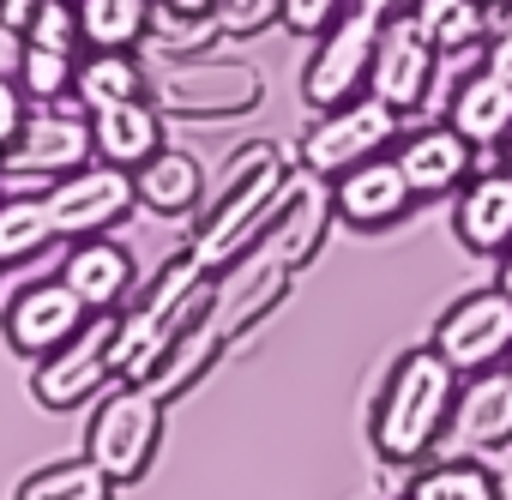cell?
Instances as JSON below:
<instances>
[{"instance_id":"1","label":"cell","mask_w":512,"mask_h":500,"mask_svg":"<svg viewBox=\"0 0 512 500\" xmlns=\"http://www.w3.org/2000/svg\"><path fill=\"white\" fill-rule=\"evenodd\" d=\"M458 368L434 350V344H416L392 362L380 398H374V416H368V440H374V458L380 464H422L446 428H452V404H458Z\"/></svg>"},{"instance_id":"2","label":"cell","mask_w":512,"mask_h":500,"mask_svg":"<svg viewBox=\"0 0 512 500\" xmlns=\"http://www.w3.org/2000/svg\"><path fill=\"white\" fill-rule=\"evenodd\" d=\"M290 187V163L278 145H241L223 175H217V199L199 211L193 223V241H187V254L205 266V272H223L229 260H241L253 241L266 235L278 199Z\"/></svg>"},{"instance_id":"3","label":"cell","mask_w":512,"mask_h":500,"mask_svg":"<svg viewBox=\"0 0 512 500\" xmlns=\"http://www.w3.org/2000/svg\"><path fill=\"white\" fill-rule=\"evenodd\" d=\"M163 398L145 386V380H121L103 404H97V416H91V434H85V452L127 488V482H139L151 464H157V452H163Z\"/></svg>"},{"instance_id":"4","label":"cell","mask_w":512,"mask_h":500,"mask_svg":"<svg viewBox=\"0 0 512 500\" xmlns=\"http://www.w3.org/2000/svg\"><path fill=\"white\" fill-rule=\"evenodd\" d=\"M266 79L247 61H205V55H169L163 73H151V103L163 115H193V121H217V115H247L260 109Z\"/></svg>"},{"instance_id":"5","label":"cell","mask_w":512,"mask_h":500,"mask_svg":"<svg viewBox=\"0 0 512 500\" xmlns=\"http://www.w3.org/2000/svg\"><path fill=\"white\" fill-rule=\"evenodd\" d=\"M374 43H380V25L368 13H344L332 19L320 37H314V55L302 67V103L320 115V109H338V103H356L368 97V67H374Z\"/></svg>"},{"instance_id":"6","label":"cell","mask_w":512,"mask_h":500,"mask_svg":"<svg viewBox=\"0 0 512 500\" xmlns=\"http://www.w3.org/2000/svg\"><path fill=\"white\" fill-rule=\"evenodd\" d=\"M398 139V109H386L380 97H356L338 109H320L302 133V169L314 175H344L368 157H380Z\"/></svg>"},{"instance_id":"7","label":"cell","mask_w":512,"mask_h":500,"mask_svg":"<svg viewBox=\"0 0 512 500\" xmlns=\"http://www.w3.org/2000/svg\"><path fill=\"white\" fill-rule=\"evenodd\" d=\"M49 223L61 241H85V235H109L115 223H127V211L139 205V187H133V169H115V163H85L73 175H61L49 193Z\"/></svg>"},{"instance_id":"8","label":"cell","mask_w":512,"mask_h":500,"mask_svg":"<svg viewBox=\"0 0 512 500\" xmlns=\"http://www.w3.org/2000/svg\"><path fill=\"white\" fill-rule=\"evenodd\" d=\"M290 278H296V266L290 260H278L272 247H247L241 260H229L223 266V278L211 284V302H205V320L235 344L241 332H253L284 296H290Z\"/></svg>"},{"instance_id":"9","label":"cell","mask_w":512,"mask_h":500,"mask_svg":"<svg viewBox=\"0 0 512 500\" xmlns=\"http://www.w3.org/2000/svg\"><path fill=\"white\" fill-rule=\"evenodd\" d=\"M434 350L458 368V374H482V368H500L512 356V296L494 284V290H476V296H458L440 320H434Z\"/></svg>"},{"instance_id":"10","label":"cell","mask_w":512,"mask_h":500,"mask_svg":"<svg viewBox=\"0 0 512 500\" xmlns=\"http://www.w3.org/2000/svg\"><path fill=\"white\" fill-rule=\"evenodd\" d=\"M434 67H440V49L422 37V25L410 13L386 19L380 25V43H374V67H368V97H380L386 109L410 115L428 103L434 91Z\"/></svg>"},{"instance_id":"11","label":"cell","mask_w":512,"mask_h":500,"mask_svg":"<svg viewBox=\"0 0 512 500\" xmlns=\"http://www.w3.org/2000/svg\"><path fill=\"white\" fill-rule=\"evenodd\" d=\"M109 326H115V320L91 314V320L79 326V338H67L61 350H49V356L31 368V398H37L43 410H79L103 380H115V368H109Z\"/></svg>"},{"instance_id":"12","label":"cell","mask_w":512,"mask_h":500,"mask_svg":"<svg viewBox=\"0 0 512 500\" xmlns=\"http://www.w3.org/2000/svg\"><path fill=\"white\" fill-rule=\"evenodd\" d=\"M85 320H91V308L73 296L67 278H37V284H25V290L7 302L0 332H7V344H13L25 362H43L49 350H61L67 338H79Z\"/></svg>"},{"instance_id":"13","label":"cell","mask_w":512,"mask_h":500,"mask_svg":"<svg viewBox=\"0 0 512 500\" xmlns=\"http://www.w3.org/2000/svg\"><path fill=\"white\" fill-rule=\"evenodd\" d=\"M7 175H49V181H61V175H73V169H85V163H97V133H91V115L85 109H43V115H31L25 121V133L7 145Z\"/></svg>"},{"instance_id":"14","label":"cell","mask_w":512,"mask_h":500,"mask_svg":"<svg viewBox=\"0 0 512 500\" xmlns=\"http://www.w3.org/2000/svg\"><path fill=\"white\" fill-rule=\"evenodd\" d=\"M410 205H416V187L398 169V157H386V151L344 169V175H332V211L350 229H392Z\"/></svg>"},{"instance_id":"15","label":"cell","mask_w":512,"mask_h":500,"mask_svg":"<svg viewBox=\"0 0 512 500\" xmlns=\"http://www.w3.org/2000/svg\"><path fill=\"white\" fill-rule=\"evenodd\" d=\"M320 181H326V175H314V169L290 175V187H284V199H278V211H272L266 235L253 241V247H272V254H278V260H290L296 272L320 254L326 223L338 217V211H332V187H320Z\"/></svg>"},{"instance_id":"16","label":"cell","mask_w":512,"mask_h":500,"mask_svg":"<svg viewBox=\"0 0 512 500\" xmlns=\"http://www.w3.org/2000/svg\"><path fill=\"white\" fill-rule=\"evenodd\" d=\"M392 157H398V169L410 175L416 199H446V193H458V187L476 175V145H470L452 121H434V127L404 133Z\"/></svg>"},{"instance_id":"17","label":"cell","mask_w":512,"mask_h":500,"mask_svg":"<svg viewBox=\"0 0 512 500\" xmlns=\"http://www.w3.org/2000/svg\"><path fill=\"white\" fill-rule=\"evenodd\" d=\"M61 278L73 284V296H79L91 314H109V308H121V302L133 296L139 266H133V254H127L115 235H85V241H67Z\"/></svg>"},{"instance_id":"18","label":"cell","mask_w":512,"mask_h":500,"mask_svg":"<svg viewBox=\"0 0 512 500\" xmlns=\"http://www.w3.org/2000/svg\"><path fill=\"white\" fill-rule=\"evenodd\" d=\"M452 235L464 254H482L494 260L500 247L512 241V169H488V175H470L458 187V205H452Z\"/></svg>"},{"instance_id":"19","label":"cell","mask_w":512,"mask_h":500,"mask_svg":"<svg viewBox=\"0 0 512 500\" xmlns=\"http://www.w3.org/2000/svg\"><path fill=\"white\" fill-rule=\"evenodd\" d=\"M464 452L482 446H506L512 440V368H482L464 374L458 404H452V428H446Z\"/></svg>"},{"instance_id":"20","label":"cell","mask_w":512,"mask_h":500,"mask_svg":"<svg viewBox=\"0 0 512 500\" xmlns=\"http://www.w3.org/2000/svg\"><path fill=\"white\" fill-rule=\"evenodd\" d=\"M223 350H229V338H223V332L205 320V308H199V314H193V320H187V326L163 344V350H157V362H151L139 380H145V386L169 404V398L193 392V386L217 368V356H223Z\"/></svg>"},{"instance_id":"21","label":"cell","mask_w":512,"mask_h":500,"mask_svg":"<svg viewBox=\"0 0 512 500\" xmlns=\"http://www.w3.org/2000/svg\"><path fill=\"white\" fill-rule=\"evenodd\" d=\"M163 109L151 97H133V103H115L103 115H91V133H97V157L115 163V169H139L151 163L169 139H163Z\"/></svg>"},{"instance_id":"22","label":"cell","mask_w":512,"mask_h":500,"mask_svg":"<svg viewBox=\"0 0 512 500\" xmlns=\"http://www.w3.org/2000/svg\"><path fill=\"white\" fill-rule=\"evenodd\" d=\"M133 187H139V205L157 217H199V205H205V169H199V157H187L175 145H163L151 163H139Z\"/></svg>"},{"instance_id":"23","label":"cell","mask_w":512,"mask_h":500,"mask_svg":"<svg viewBox=\"0 0 512 500\" xmlns=\"http://www.w3.org/2000/svg\"><path fill=\"white\" fill-rule=\"evenodd\" d=\"M133 97H151V73L133 61V49H91L73 73V103L85 115H103L115 103H133Z\"/></svg>"},{"instance_id":"24","label":"cell","mask_w":512,"mask_h":500,"mask_svg":"<svg viewBox=\"0 0 512 500\" xmlns=\"http://www.w3.org/2000/svg\"><path fill=\"white\" fill-rule=\"evenodd\" d=\"M446 121L470 139V145H500L506 133H512V79H500V73H470L458 91H452V109H446Z\"/></svg>"},{"instance_id":"25","label":"cell","mask_w":512,"mask_h":500,"mask_svg":"<svg viewBox=\"0 0 512 500\" xmlns=\"http://www.w3.org/2000/svg\"><path fill=\"white\" fill-rule=\"evenodd\" d=\"M488 0H410V19L422 25V37L440 49V55H470V49H482L488 43Z\"/></svg>"},{"instance_id":"26","label":"cell","mask_w":512,"mask_h":500,"mask_svg":"<svg viewBox=\"0 0 512 500\" xmlns=\"http://www.w3.org/2000/svg\"><path fill=\"white\" fill-rule=\"evenodd\" d=\"M85 49H139L157 31V0H73Z\"/></svg>"},{"instance_id":"27","label":"cell","mask_w":512,"mask_h":500,"mask_svg":"<svg viewBox=\"0 0 512 500\" xmlns=\"http://www.w3.org/2000/svg\"><path fill=\"white\" fill-rule=\"evenodd\" d=\"M115 476L91 458V452H79V458H49V464H37L25 482H19V494L13 500H115Z\"/></svg>"},{"instance_id":"28","label":"cell","mask_w":512,"mask_h":500,"mask_svg":"<svg viewBox=\"0 0 512 500\" xmlns=\"http://www.w3.org/2000/svg\"><path fill=\"white\" fill-rule=\"evenodd\" d=\"M404 500H500V470L476 458H440L410 476Z\"/></svg>"},{"instance_id":"29","label":"cell","mask_w":512,"mask_h":500,"mask_svg":"<svg viewBox=\"0 0 512 500\" xmlns=\"http://www.w3.org/2000/svg\"><path fill=\"white\" fill-rule=\"evenodd\" d=\"M55 241V223H49V205L43 199H0V266H25L37 260L43 247Z\"/></svg>"},{"instance_id":"30","label":"cell","mask_w":512,"mask_h":500,"mask_svg":"<svg viewBox=\"0 0 512 500\" xmlns=\"http://www.w3.org/2000/svg\"><path fill=\"white\" fill-rule=\"evenodd\" d=\"M19 85H25V97L31 103H61V97H73V73H79V61L67 55V49H43V43H19Z\"/></svg>"},{"instance_id":"31","label":"cell","mask_w":512,"mask_h":500,"mask_svg":"<svg viewBox=\"0 0 512 500\" xmlns=\"http://www.w3.org/2000/svg\"><path fill=\"white\" fill-rule=\"evenodd\" d=\"M284 25V0H217V31L223 37H260Z\"/></svg>"},{"instance_id":"32","label":"cell","mask_w":512,"mask_h":500,"mask_svg":"<svg viewBox=\"0 0 512 500\" xmlns=\"http://www.w3.org/2000/svg\"><path fill=\"white\" fill-rule=\"evenodd\" d=\"M25 43H43V49H79L85 37H79V7L73 0H43V13H37V25H31V37Z\"/></svg>"},{"instance_id":"33","label":"cell","mask_w":512,"mask_h":500,"mask_svg":"<svg viewBox=\"0 0 512 500\" xmlns=\"http://www.w3.org/2000/svg\"><path fill=\"white\" fill-rule=\"evenodd\" d=\"M344 13H350V0H284V31L314 37V31H326L332 19H344Z\"/></svg>"},{"instance_id":"34","label":"cell","mask_w":512,"mask_h":500,"mask_svg":"<svg viewBox=\"0 0 512 500\" xmlns=\"http://www.w3.org/2000/svg\"><path fill=\"white\" fill-rule=\"evenodd\" d=\"M31 97H25V85H19V73H0V157H7V145L25 133V121H31V109H25Z\"/></svg>"},{"instance_id":"35","label":"cell","mask_w":512,"mask_h":500,"mask_svg":"<svg viewBox=\"0 0 512 500\" xmlns=\"http://www.w3.org/2000/svg\"><path fill=\"white\" fill-rule=\"evenodd\" d=\"M482 67L500 73V79H512V7L500 13V25H494L488 43H482Z\"/></svg>"},{"instance_id":"36","label":"cell","mask_w":512,"mask_h":500,"mask_svg":"<svg viewBox=\"0 0 512 500\" xmlns=\"http://www.w3.org/2000/svg\"><path fill=\"white\" fill-rule=\"evenodd\" d=\"M37 13H43V0H0V31H7L13 43H25L31 25H37Z\"/></svg>"},{"instance_id":"37","label":"cell","mask_w":512,"mask_h":500,"mask_svg":"<svg viewBox=\"0 0 512 500\" xmlns=\"http://www.w3.org/2000/svg\"><path fill=\"white\" fill-rule=\"evenodd\" d=\"M163 19H217V0H157Z\"/></svg>"},{"instance_id":"38","label":"cell","mask_w":512,"mask_h":500,"mask_svg":"<svg viewBox=\"0 0 512 500\" xmlns=\"http://www.w3.org/2000/svg\"><path fill=\"white\" fill-rule=\"evenodd\" d=\"M356 13H368L374 25H386V19H398V13H410V0H350Z\"/></svg>"},{"instance_id":"39","label":"cell","mask_w":512,"mask_h":500,"mask_svg":"<svg viewBox=\"0 0 512 500\" xmlns=\"http://www.w3.org/2000/svg\"><path fill=\"white\" fill-rule=\"evenodd\" d=\"M494 260H500V272H494V284H500V290H506V296H512V241H506V247H500V254H494Z\"/></svg>"},{"instance_id":"40","label":"cell","mask_w":512,"mask_h":500,"mask_svg":"<svg viewBox=\"0 0 512 500\" xmlns=\"http://www.w3.org/2000/svg\"><path fill=\"white\" fill-rule=\"evenodd\" d=\"M500 500H512V470H500Z\"/></svg>"},{"instance_id":"41","label":"cell","mask_w":512,"mask_h":500,"mask_svg":"<svg viewBox=\"0 0 512 500\" xmlns=\"http://www.w3.org/2000/svg\"><path fill=\"white\" fill-rule=\"evenodd\" d=\"M500 163H506V169H512V133H506V139H500Z\"/></svg>"},{"instance_id":"42","label":"cell","mask_w":512,"mask_h":500,"mask_svg":"<svg viewBox=\"0 0 512 500\" xmlns=\"http://www.w3.org/2000/svg\"><path fill=\"white\" fill-rule=\"evenodd\" d=\"M488 7H494V13H506V7H512V0H488Z\"/></svg>"},{"instance_id":"43","label":"cell","mask_w":512,"mask_h":500,"mask_svg":"<svg viewBox=\"0 0 512 500\" xmlns=\"http://www.w3.org/2000/svg\"><path fill=\"white\" fill-rule=\"evenodd\" d=\"M0 181H7V163H0Z\"/></svg>"},{"instance_id":"44","label":"cell","mask_w":512,"mask_h":500,"mask_svg":"<svg viewBox=\"0 0 512 500\" xmlns=\"http://www.w3.org/2000/svg\"><path fill=\"white\" fill-rule=\"evenodd\" d=\"M506 368H512V356H506Z\"/></svg>"}]
</instances>
